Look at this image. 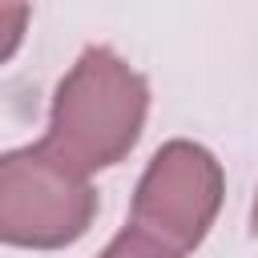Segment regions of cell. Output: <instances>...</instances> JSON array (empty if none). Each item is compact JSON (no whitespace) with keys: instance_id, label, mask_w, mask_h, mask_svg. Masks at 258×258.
<instances>
[{"instance_id":"cell-1","label":"cell","mask_w":258,"mask_h":258,"mask_svg":"<svg viewBox=\"0 0 258 258\" xmlns=\"http://www.w3.org/2000/svg\"><path fill=\"white\" fill-rule=\"evenodd\" d=\"M149 113V85L113 48L89 44L64 73L52 97L48 129L36 141L48 157L89 177L117 165L141 137Z\"/></svg>"},{"instance_id":"cell-2","label":"cell","mask_w":258,"mask_h":258,"mask_svg":"<svg viewBox=\"0 0 258 258\" xmlns=\"http://www.w3.org/2000/svg\"><path fill=\"white\" fill-rule=\"evenodd\" d=\"M222 189L226 177L210 149L194 141H165L137 181L125 230H133L161 258H185L210 234Z\"/></svg>"},{"instance_id":"cell-3","label":"cell","mask_w":258,"mask_h":258,"mask_svg":"<svg viewBox=\"0 0 258 258\" xmlns=\"http://www.w3.org/2000/svg\"><path fill=\"white\" fill-rule=\"evenodd\" d=\"M97 218L89 177L73 173L40 145L4 153L0 161V238L8 246L56 250L77 242Z\"/></svg>"},{"instance_id":"cell-4","label":"cell","mask_w":258,"mask_h":258,"mask_svg":"<svg viewBox=\"0 0 258 258\" xmlns=\"http://www.w3.org/2000/svg\"><path fill=\"white\" fill-rule=\"evenodd\" d=\"M24 20H28V8H24V4H0V32H4V48H0V56H4V60L12 56V48H16V40H20Z\"/></svg>"},{"instance_id":"cell-5","label":"cell","mask_w":258,"mask_h":258,"mask_svg":"<svg viewBox=\"0 0 258 258\" xmlns=\"http://www.w3.org/2000/svg\"><path fill=\"white\" fill-rule=\"evenodd\" d=\"M97 258H161V254H157V250H149L133 230H121V234H117V238H113Z\"/></svg>"},{"instance_id":"cell-6","label":"cell","mask_w":258,"mask_h":258,"mask_svg":"<svg viewBox=\"0 0 258 258\" xmlns=\"http://www.w3.org/2000/svg\"><path fill=\"white\" fill-rule=\"evenodd\" d=\"M250 230L258 234V198H254V210H250Z\"/></svg>"}]
</instances>
